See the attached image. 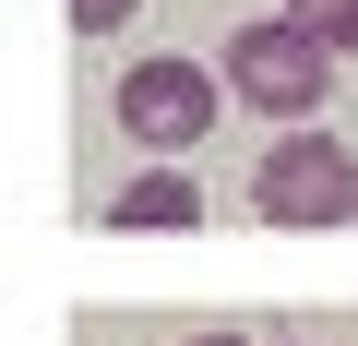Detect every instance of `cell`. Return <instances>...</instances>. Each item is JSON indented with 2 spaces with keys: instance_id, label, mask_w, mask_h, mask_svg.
<instances>
[{
  "instance_id": "1",
  "label": "cell",
  "mask_w": 358,
  "mask_h": 346,
  "mask_svg": "<svg viewBox=\"0 0 358 346\" xmlns=\"http://www.w3.org/2000/svg\"><path fill=\"white\" fill-rule=\"evenodd\" d=\"M227 108H263V120H322V96H334V48L310 36V24H287V13H263V24H239L227 36Z\"/></svg>"
},
{
  "instance_id": "2",
  "label": "cell",
  "mask_w": 358,
  "mask_h": 346,
  "mask_svg": "<svg viewBox=\"0 0 358 346\" xmlns=\"http://www.w3.org/2000/svg\"><path fill=\"white\" fill-rule=\"evenodd\" d=\"M251 203H263V227H346V215H358V155H346L322 120H299V131L263 155Z\"/></svg>"
},
{
  "instance_id": "3",
  "label": "cell",
  "mask_w": 358,
  "mask_h": 346,
  "mask_svg": "<svg viewBox=\"0 0 358 346\" xmlns=\"http://www.w3.org/2000/svg\"><path fill=\"white\" fill-rule=\"evenodd\" d=\"M215 108H227V84H215L203 60H131V72H120V131L155 143V155H192V143L215 131Z\"/></svg>"
},
{
  "instance_id": "4",
  "label": "cell",
  "mask_w": 358,
  "mask_h": 346,
  "mask_svg": "<svg viewBox=\"0 0 358 346\" xmlns=\"http://www.w3.org/2000/svg\"><path fill=\"white\" fill-rule=\"evenodd\" d=\"M108 227H203V192L179 180V167H143V180L108 203Z\"/></svg>"
},
{
  "instance_id": "5",
  "label": "cell",
  "mask_w": 358,
  "mask_h": 346,
  "mask_svg": "<svg viewBox=\"0 0 358 346\" xmlns=\"http://www.w3.org/2000/svg\"><path fill=\"white\" fill-rule=\"evenodd\" d=\"M287 24H310L322 48H358V0H287Z\"/></svg>"
},
{
  "instance_id": "6",
  "label": "cell",
  "mask_w": 358,
  "mask_h": 346,
  "mask_svg": "<svg viewBox=\"0 0 358 346\" xmlns=\"http://www.w3.org/2000/svg\"><path fill=\"white\" fill-rule=\"evenodd\" d=\"M131 13H143V0H72V36H120Z\"/></svg>"
},
{
  "instance_id": "7",
  "label": "cell",
  "mask_w": 358,
  "mask_h": 346,
  "mask_svg": "<svg viewBox=\"0 0 358 346\" xmlns=\"http://www.w3.org/2000/svg\"><path fill=\"white\" fill-rule=\"evenodd\" d=\"M179 346H251V334H227V322H215V334H179Z\"/></svg>"
}]
</instances>
